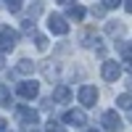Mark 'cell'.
<instances>
[{
	"mask_svg": "<svg viewBox=\"0 0 132 132\" xmlns=\"http://www.w3.org/2000/svg\"><path fill=\"white\" fill-rule=\"evenodd\" d=\"M16 42H19V32L13 29H0V53H8V50H13L16 48Z\"/></svg>",
	"mask_w": 132,
	"mask_h": 132,
	"instance_id": "1",
	"label": "cell"
},
{
	"mask_svg": "<svg viewBox=\"0 0 132 132\" xmlns=\"http://www.w3.org/2000/svg\"><path fill=\"white\" fill-rule=\"evenodd\" d=\"M37 93H40V87H37V82H32V79H24V82H19V85H16V95H19V98H24V101L37 98Z\"/></svg>",
	"mask_w": 132,
	"mask_h": 132,
	"instance_id": "2",
	"label": "cell"
},
{
	"mask_svg": "<svg viewBox=\"0 0 132 132\" xmlns=\"http://www.w3.org/2000/svg\"><path fill=\"white\" fill-rule=\"evenodd\" d=\"M77 98H79L82 106H95V101H98V90H95L93 85H82L79 93H77Z\"/></svg>",
	"mask_w": 132,
	"mask_h": 132,
	"instance_id": "3",
	"label": "cell"
},
{
	"mask_svg": "<svg viewBox=\"0 0 132 132\" xmlns=\"http://www.w3.org/2000/svg\"><path fill=\"white\" fill-rule=\"evenodd\" d=\"M101 74H103V79H106V82H116L119 77H122V66H119L116 61H106V63H103V69H101Z\"/></svg>",
	"mask_w": 132,
	"mask_h": 132,
	"instance_id": "4",
	"label": "cell"
},
{
	"mask_svg": "<svg viewBox=\"0 0 132 132\" xmlns=\"http://www.w3.org/2000/svg\"><path fill=\"white\" fill-rule=\"evenodd\" d=\"M101 124H103V129H108V132H119V129H122V119H119L116 111H106L103 119H101Z\"/></svg>",
	"mask_w": 132,
	"mask_h": 132,
	"instance_id": "5",
	"label": "cell"
},
{
	"mask_svg": "<svg viewBox=\"0 0 132 132\" xmlns=\"http://www.w3.org/2000/svg\"><path fill=\"white\" fill-rule=\"evenodd\" d=\"M63 122L74 124V127H87V116H85V111H79V108H71V111L63 114Z\"/></svg>",
	"mask_w": 132,
	"mask_h": 132,
	"instance_id": "6",
	"label": "cell"
},
{
	"mask_svg": "<svg viewBox=\"0 0 132 132\" xmlns=\"http://www.w3.org/2000/svg\"><path fill=\"white\" fill-rule=\"evenodd\" d=\"M48 29L53 32V35H66V32H69V21H66L63 16H50L48 19Z\"/></svg>",
	"mask_w": 132,
	"mask_h": 132,
	"instance_id": "7",
	"label": "cell"
},
{
	"mask_svg": "<svg viewBox=\"0 0 132 132\" xmlns=\"http://www.w3.org/2000/svg\"><path fill=\"white\" fill-rule=\"evenodd\" d=\"M16 116L21 119L24 124H37V111H32V108H27V106H16Z\"/></svg>",
	"mask_w": 132,
	"mask_h": 132,
	"instance_id": "8",
	"label": "cell"
},
{
	"mask_svg": "<svg viewBox=\"0 0 132 132\" xmlns=\"http://www.w3.org/2000/svg\"><path fill=\"white\" fill-rule=\"evenodd\" d=\"M71 98V90H69V85H58L56 90H53V101L56 103H66Z\"/></svg>",
	"mask_w": 132,
	"mask_h": 132,
	"instance_id": "9",
	"label": "cell"
},
{
	"mask_svg": "<svg viewBox=\"0 0 132 132\" xmlns=\"http://www.w3.org/2000/svg\"><path fill=\"white\" fill-rule=\"evenodd\" d=\"M66 16H69V19H74V21H82V19H85V8L74 3V5H69V11H66Z\"/></svg>",
	"mask_w": 132,
	"mask_h": 132,
	"instance_id": "10",
	"label": "cell"
},
{
	"mask_svg": "<svg viewBox=\"0 0 132 132\" xmlns=\"http://www.w3.org/2000/svg\"><path fill=\"white\" fill-rule=\"evenodd\" d=\"M0 106H5V108L13 106L11 103V87L8 85H0Z\"/></svg>",
	"mask_w": 132,
	"mask_h": 132,
	"instance_id": "11",
	"label": "cell"
},
{
	"mask_svg": "<svg viewBox=\"0 0 132 132\" xmlns=\"http://www.w3.org/2000/svg\"><path fill=\"white\" fill-rule=\"evenodd\" d=\"M32 69H35V63H32L29 58H21V61L16 63V71H19V74H32Z\"/></svg>",
	"mask_w": 132,
	"mask_h": 132,
	"instance_id": "12",
	"label": "cell"
},
{
	"mask_svg": "<svg viewBox=\"0 0 132 132\" xmlns=\"http://www.w3.org/2000/svg\"><path fill=\"white\" fill-rule=\"evenodd\" d=\"M116 106H122V108H129V111H132V95H129V93L119 95V98H116Z\"/></svg>",
	"mask_w": 132,
	"mask_h": 132,
	"instance_id": "13",
	"label": "cell"
},
{
	"mask_svg": "<svg viewBox=\"0 0 132 132\" xmlns=\"http://www.w3.org/2000/svg\"><path fill=\"white\" fill-rule=\"evenodd\" d=\"M3 5L11 11V13H19L21 11V0H3Z\"/></svg>",
	"mask_w": 132,
	"mask_h": 132,
	"instance_id": "14",
	"label": "cell"
},
{
	"mask_svg": "<svg viewBox=\"0 0 132 132\" xmlns=\"http://www.w3.org/2000/svg\"><path fill=\"white\" fill-rule=\"evenodd\" d=\"M119 53H122L124 58H129L132 56V42H122V45H119Z\"/></svg>",
	"mask_w": 132,
	"mask_h": 132,
	"instance_id": "15",
	"label": "cell"
},
{
	"mask_svg": "<svg viewBox=\"0 0 132 132\" xmlns=\"http://www.w3.org/2000/svg\"><path fill=\"white\" fill-rule=\"evenodd\" d=\"M21 29L24 32H35V19H24L21 21Z\"/></svg>",
	"mask_w": 132,
	"mask_h": 132,
	"instance_id": "16",
	"label": "cell"
},
{
	"mask_svg": "<svg viewBox=\"0 0 132 132\" xmlns=\"http://www.w3.org/2000/svg\"><path fill=\"white\" fill-rule=\"evenodd\" d=\"M35 45H37L40 50H45V48H48V40L42 37V35H35Z\"/></svg>",
	"mask_w": 132,
	"mask_h": 132,
	"instance_id": "17",
	"label": "cell"
},
{
	"mask_svg": "<svg viewBox=\"0 0 132 132\" xmlns=\"http://www.w3.org/2000/svg\"><path fill=\"white\" fill-rule=\"evenodd\" d=\"M48 132H66V129H63L58 122H48Z\"/></svg>",
	"mask_w": 132,
	"mask_h": 132,
	"instance_id": "18",
	"label": "cell"
},
{
	"mask_svg": "<svg viewBox=\"0 0 132 132\" xmlns=\"http://www.w3.org/2000/svg\"><path fill=\"white\" fill-rule=\"evenodd\" d=\"M122 5V0H103V8H116Z\"/></svg>",
	"mask_w": 132,
	"mask_h": 132,
	"instance_id": "19",
	"label": "cell"
},
{
	"mask_svg": "<svg viewBox=\"0 0 132 132\" xmlns=\"http://www.w3.org/2000/svg\"><path fill=\"white\" fill-rule=\"evenodd\" d=\"M106 29H108V35H116V32H122V27H119V24H108Z\"/></svg>",
	"mask_w": 132,
	"mask_h": 132,
	"instance_id": "20",
	"label": "cell"
},
{
	"mask_svg": "<svg viewBox=\"0 0 132 132\" xmlns=\"http://www.w3.org/2000/svg\"><path fill=\"white\" fill-rule=\"evenodd\" d=\"M124 8H127V13H132V0H124Z\"/></svg>",
	"mask_w": 132,
	"mask_h": 132,
	"instance_id": "21",
	"label": "cell"
},
{
	"mask_svg": "<svg viewBox=\"0 0 132 132\" xmlns=\"http://www.w3.org/2000/svg\"><path fill=\"white\" fill-rule=\"evenodd\" d=\"M5 129V119H0V132H3Z\"/></svg>",
	"mask_w": 132,
	"mask_h": 132,
	"instance_id": "22",
	"label": "cell"
},
{
	"mask_svg": "<svg viewBox=\"0 0 132 132\" xmlns=\"http://www.w3.org/2000/svg\"><path fill=\"white\" fill-rule=\"evenodd\" d=\"M127 71H129V74H132V61H127Z\"/></svg>",
	"mask_w": 132,
	"mask_h": 132,
	"instance_id": "23",
	"label": "cell"
},
{
	"mask_svg": "<svg viewBox=\"0 0 132 132\" xmlns=\"http://www.w3.org/2000/svg\"><path fill=\"white\" fill-rule=\"evenodd\" d=\"M56 3H69V0H56Z\"/></svg>",
	"mask_w": 132,
	"mask_h": 132,
	"instance_id": "24",
	"label": "cell"
},
{
	"mask_svg": "<svg viewBox=\"0 0 132 132\" xmlns=\"http://www.w3.org/2000/svg\"><path fill=\"white\" fill-rule=\"evenodd\" d=\"M129 119H132V114H129Z\"/></svg>",
	"mask_w": 132,
	"mask_h": 132,
	"instance_id": "25",
	"label": "cell"
},
{
	"mask_svg": "<svg viewBox=\"0 0 132 132\" xmlns=\"http://www.w3.org/2000/svg\"><path fill=\"white\" fill-rule=\"evenodd\" d=\"M0 63H3V61H0Z\"/></svg>",
	"mask_w": 132,
	"mask_h": 132,
	"instance_id": "26",
	"label": "cell"
}]
</instances>
